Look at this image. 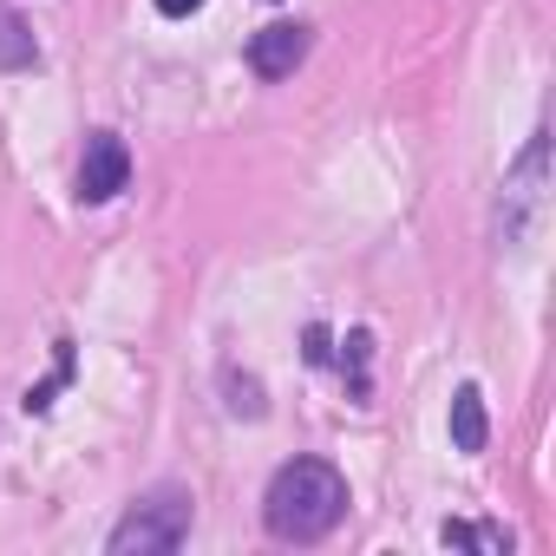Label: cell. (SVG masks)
<instances>
[{"label": "cell", "instance_id": "cell-1", "mask_svg": "<svg viewBox=\"0 0 556 556\" xmlns=\"http://www.w3.org/2000/svg\"><path fill=\"white\" fill-rule=\"evenodd\" d=\"M341 517H348V478L328 458H295L262 491V523L275 543H321Z\"/></svg>", "mask_w": 556, "mask_h": 556}, {"label": "cell", "instance_id": "cell-2", "mask_svg": "<svg viewBox=\"0 0 556 556\" xmlns=\"http://www.w3.org/2000/svg\"><path fill=\"white\" fill-rule=\"evenodd\" d=\"M184 536H190V491L164 484V491L138 497L118 517V530H112L105 549L112 556H170V549H184Z\"/></svg>", "mask_w": 556, "mask_h": 556}, {"label": "cell", "instance_id": "cell-3", "mask_svg": "<svg viewBox=\"0 0 556 556\" xmlns=\"http://www.w3.org/2000/svg\"><path fill=\"white\" fill-rule=\"evenodd\" d=\"M131 184V151L118 131H92L86 157H79V203H112Z\"/></svg>", "mask_w": 556, "mask_h": 556}, {"label": "cell", "instance_id": "cell-4", "mask_svg": "<svg viewBox=\"0 0 556 556\" xmlns=\"http://www.w3.org/2000/svg\"><path fill=\"white\" fill-rule=\"evenodd\" d=\"M308 47H315V34L302 21H268L262 34H249V73L255 79H289L308 60Z\"/></svg>", "mask_w": 556, "mask_h": 556}, {"label": "cell", "instance_id": "cell-5", "mask_svg": "<svg viewBox=\"0 0 556 556\" xmlns=\"http://www.w3.org/2000/svg\"><path fill=\"white\" fill-rule=\"evenodd\" d=\"M452 445L458 452H484L491 445V419H484V393L478 387H458L452 393Z\"/></svg>", "mask_w": 556, "mask_h": 556}, {"label": "cell", "instance_id": "cell-6", "mask_svg": "<svg viewBox=\"0 0 556 556\" xmlns=\"http://www.w3.org/2000/svg\"><path fill=\"white\" fill-rule=\"evenodd\" d=\"M439 543H445V549H484V556H504V549H510V536L491 530V523H445Z\"/></svg>", "mask_w": 556, "mask_h": 556}, {"label": "cell", "instance_id": "cell-7", "mask_svg": "<svg viewBox=\"0 0 556 556\" xmlns=\"http://www.w3.org/2000/svg\"><path fill=\"white\" fill-rule=\"evenodd\" d=\"M40 53H34V40H27V27L8 14V21H0V66H34Z\"/></svg>", "mask_w": 556, "mask_h": 556}, {"label": "cell", "instance_id": "cell-8", "mask_svg": "<svg viewBox=\"0 0 556 556\" xmlns=\"http://www.w3.org/2000/svg\"><path fill=\"white\" fill-rule=\"evenodd\" d=\"M66 374H73V348H66V341H60V374H53V380H47V387H34V393H27V413H47V406H53V393H60V380H66Z\"/></svg>", "mask_w": 556, "mask_h": 556}, {"label": "cell", "instance_id": "cell-9", "mask_svg": "<svg viewBox=\"0 0 556 556\" xmlns=\"http://www.w3.org/2000/svg\"><path fill=\"white\" fill-rule=\"evenodd\" d=\"M197 8H203V0H157V14H164V21H190Z\"/></svg>", "mask_w": 556, "mask_h": 556}]
</instances>
